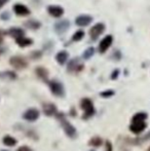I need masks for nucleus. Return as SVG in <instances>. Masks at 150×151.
<instances>
[{"instance_id": "7", "label": "nucleus", "mask_w": 150, "mask_h": 151, "mask_svg": "<svg viewBox=\"0 0 150 151\" xmlns=\"http://www.w3.org/2000/svg\"><path fill=\"white\" fill-rule=\"evenodd\" d=\"M112 42H113V37H112V36H111V35L105 36V37L100 41V43H99V47H98L99 48V52H100V54H104V52H106L107 50H108V48L111 46Z\"/></svg>"}, {"instance_id": "20", "label": "nucleus", "mask_w": 150, "mask_h": 151, "mask_svg": "<svg viewBox=\"0 0 150 151\" xmlns=\"http://www.w3.org/2000/svg\"><path fill=\"white\" fill-rule=\"evenodd\" d=\"M40 25L41 24L36 20H29L25 23V26H26L27 28L31 29V30H36V29L40 28Z\"/></svg>"}, {"instance_id": "19", "label": "nucleus", "mask_w": 150, "mask_h": 151, "mask_svg": "<svg viewBox=\"0 0 150 151\" xmlns=\"http://www.w3.org/2000/svg\"><path fill=\"white\" fill-rule=\"evenodd\" d=\"M36 74L40 79L44 80V81H47V77H48V71L43 67H38L36 68Z\"/></svg>"}, {"instance_id": "25", "label": "nucleus", "mask_w": 150, "mask_h": 151, "mask_svg": "<svg viewBox=\"0 0 150 151\" xmlns=\"http://www.w3.org/2000/svg\"><path fill=\"white\" fill-rule=\"evenodd\" d=\"M94 52H95L94 47H88V50H84L82 57H83V59H85V60H88L90 58H92V56L94 55Z\"/></svg>"}, {"instance_id": "29", "label": "nucleus", "mask_w": 150, "mask_h": 151, "mask_svg": "<svg viewBox=\"0 0 150 151\" xmlns=\"http://www.w3.org/2000/svg\"><path fill=\"white\" fill-rule=\"evenodd\" d=\"M118 74H119V70H118V69L114 70L112 75H111V78H112V79H116V78L118 77Z\"/></svg>"}, {"instance_id": "2", "label": "nucleus", "mask_w": 150, "mask_h": 151, "mask_svg": "<svg viewBox=\"0 0 150 151\" xmlns=\"http://www.w3.org/2000/svg\"><path fill=\"white\" fill-rule=\"evenodd\" d=\"M80 107L84 111V114L82 116L83 119H88L90 117H92L95 114V107L94 103L90 99L88 98H83V99L80 101Z\"/></svg>"}, {"instance_id": "4", "label": "nucleus", "mask_w": 150, "mask_h": 151, "mask_svg": "<svg viewBox=\"0 0 150 151\" xmlns=\"http://www.w3.org/2000/svg\"><path fill=\"white\" fill-rule=\"evenodd\" d=\"M147 127L146 121L143 120H132L130 125V131L135 135H140L145 131V129Z\"/></svg>"}, {"instance_id": "14", "label": "nucleus", "mask_w": 150, "mask_h": 151, "mask_svg": "<svg viewBox=\"0 0 150 151\" xmlns=\"http://www.w3.org/2000/svg\"><path fill=\"white\" fill-rule=\"evenodd\" d=\"M68 28H69L68 21H61L59 23H56V25H55V30L59 34L64 33L66 30H68Z\"/></svg>"}, {"instance_id": "31", "label": "nucleus", "mask_w": 150, "mask_h": 151, "mask_svg": "<svg viewBox=\"0 0 150 151\" xmlns=\"http://www.w3.org/2000/svg\"><path fill=\"white\" fill-rule=\"evenodd\" d=\"M8 0H0V8H2L6 3H7Z\"/></svg>"}, {"instance_id": "27", "label": "nucleus", "mask_w": 150, "mask_h": 151, "mask_svg": "<svg viewBox=\"0 0 150 151\" xmlns=\"http://www.w3.org/2000/svg\"><path fill=\"white\" fill-rule=\"evenodd\" d=\"M113 148H112V144H111L110 141H106L105 143V151H112Z\"/></svg>"}, {"instance_id": "5", "label": "nucleus", "mask_w": 150, "mask_h": 151, "mask_svg": "<svg viewBox=\"0 0 150 151\" xmlns=\"http://www.w3.org/2000/svg\"><path fill=\"white\" fill-rule=\"evenodd\" d=\"M9 64L12 67L18 70H22L28 67V62L26 61V59H24L23 57H20V56L11 57L9 60Z\"/></svg>"}, {"instance_id": "17", "label": "nucleus", "mask_w": 150, "mask_h": 151, "mask_svg": "<svg viewBox=\"0 0 150 151\" xmlns=\"http://www.w3.org/2000/svg\"><path fill=\"white\" fill-rule=\"evenodd\" d=\"M2 142H3L4 145L7 146V147H14V146H16L17 143H18L16 138L11 137V136H9V135L4 136L3 139H2Z\"/></svg>"}, {"instance_id": "28", "label": "nucleus", "mask_w": 150, "mask_h": 151, "mask_svg": "<svg viewBox=\"0 0 150 151\" xmlns=\"http://www.w3.org/2000/svg\"><path fill=\"white\" fill-rule=\"evenodd\" d=\"M17 151H33V150L30 147H28V146H21L20 148H18Z\"/></svg>"}, {"instance_id": "22", "label": "nucleus", "mask_w": 150, "mask_h": 151, "mask_svg": "<svg viewBox=\"0 0 150 151\" xmlns=\"http://www.w3.org/2000/svg\"><path fill=\"white\" fill-rule=\"evenodd\" d=\"M0 77L2 78H6V79H16L17 78V75L14 72L12 71H5L3 73H0Z\"/></svg>"}, {"instance_id": "23", "label": "nucleus", "mask_w": 150, "mask_h": 151, "mask_svg": "<svg viewBox=\"0 0 150 151\" xmlns=\"http://www.w3.org/2000/svg\"><path fill=\"white\" fill-rule=\"evenodd\" d=\"M147 119V114L145 112H138L133 116L132 120H143L145 121Z\"/></svg>"}, {"instance_id": "11", "label": "nucleus", "mask_w": 150, "mask_h": 151, "mask_svg": "<svg viewBox=\"0 0 150 151\" xmlns=\"http://www.w3.org/2000/svg\"><path fill=\"white\" fill-rule=\"evenodd\" d=\"M47 12L54 18H61L64 14V9H63L62 6L50 5L47 6Z\"/></svg>"}, {"instance_id": "21", "label": "nucleus", "mask_w": 150, "mask_h": 151, "mask_svg": "<svg viewBox=\"0 0 150 151\" xmlns=\"http://www.w3.org/2000/svg\"><path fill=\"white\" fill-rule=\"evenodd\" d=\"M88 144H90V146H93V147H100L103 144V140H102V138H100V137H93L92 139L90 140Z\"/></svg>"}, {"instance_id": "13", "label": "nucleus", "mask_w": 150, "mask_h": 151, "mask_svg": "<svg viewBox=\"0 0 150 151\" xmlns=\"http://www.w3.org/2000/svg\"><path fill=\"white\" fill-rule=\"evenodd\" d=\"M42 110L43 113L46 116H52L55 114H57V107L55 104L52 103H45L42 105Z\"/></svg>"}, {"instance_id": "16", "label": "nucleus", "mask_w": 150, "mask_h": 151, "mask_svg": "<svg viewBox=\"0 0 150 151\" xmlns=\"http://www.w3.org/2000/svg\"><path fill=\"white\" fill-rule=\"evenodd\" d=\"M69 54L65 50H62V52H59L58 54L56 55V60L60 65H64L65 63L68 60Z\"/></svg>"}, {"instance_id": "6", "label": "nucleus", "mask_w": 150, "mask_h": 151, "mask_svg": "<svg viewBox=\"0 0 150 151\" xmlns=\"http://www.w3.org/2000/svg\"><path fill=\"white\" fill-rule=\"evenodd\" d=\"M67 69L70 73H79L82 70L84 69V65L80 62L79 59H73L69 62L68 66H67Z\"/></svg>"}, {"instance_id": "24", "label": "nucleus", "mask_w": 150, "mask_h": 151, "mask_svg": "<svg viewBox=\"0 0 150 151\" xmlns=\"http://www.w3.org/2000/svg\"><path fill=\"white\" fill-rule=\"evenodd\" d=\"M83 37H84V32L82 30H78L73 34L72 40L73 41H79V40H81Z\"/></svg>"}, {"instance_id": "32", "label": "nucleus", "mask_w": 150, "mask_h": 151, "mask_svg": "<svg viewBox=\"0 0 150 151\" xmlns=\"http://www.w3.org/2000/svg\"><path fill=\"white\" fill-rule=\"evenodd\" d=\"M3 37H4V33L0 30V45H1L2 42H3Z\"/></svg>"}, {"instance_id": "12", "label": "nucleus", "mask_w": 150, "mask_h": 151, "mask_svg": "<svg viewBox=\"0 0 150 151\" xmlns=\"http://www.w3.org/2000/svg\"><path fill=\"white\" fill-rule=\"evenodd\" d=\"M93 21V18L90 16H88V14H81V16L77 17L75 20V23L77 26L80 27H85L88 25H90Z\"/></svg>"}, {"instance_id": "10", "label": "nucleus", "mask_w": 150, "mask_h": 151, "mask_svg": "<svg viewBox=\"0 0 150 151\" xmlns=\"http://www.w3.org/2000/svg\"><path fill=\"white\" fill-rule=\"evenodd\" d=\"M40 113L39 111H38L37 109H35V108H31V109H28L26 112H24V114H23V118L28 121H35L36 119H38V117H39Z\"/></svg>"}, {"instance_id": "8", "label": "nucleus", "mask_w": 150, "mask_h": 151, "mask_svg": "<svg viewBox=\"0 0 150 151\" xmlns=\"http://www.w3.org/2000/svg\"><path fill=\"white\" fill-rule=\"evenodd\" d=\"M105 31V25L103 23H98L95 26H93L90 30V36L93 40H96L99 36Z\"/></svg>"}, {"instance_id": "3", "label": "nucleus", "mask_w": 150, "mask_h": 151, "mask_svg": "<svg viewBox=\"0 0 150 151\" xmlns=\"http://www.w3.org/2000/svg\"><path fill=\"white\" fill-rule=\"evenodd\" d=\"M48 86H50V91L57 97H64L65 95V88L63 84L58 80H50L48 81Z\"/></svg>"}, {"instance_id": "1", "label": "nucleus", "mask_w": 150, "mask_h": 151, "mask_svg": "<svg viewBox=\"0 0 150 151\" xmlns=\"http://www.w3.org/2000/svg\"><path fill=\"white\" fill-rule=\"evenodd\" d=\"M57 117H58V119L60 120L61 124H62L63 129H64L65 134H66L69 138H71V139L75 138L76 137V129L66 119V118H65L64 114L63 113H57Z\"/></svg>"}, {"instance_id": "15", "label": "nucleus", "mask_w": 150, "mask_h": 151, "mask_svg": "<svg viewBox=\"0 0 150 151\" xmlns=\"http://www.w3.org/2000/svg\"><path fill=\"white\" fill-rule=\"evenodd\" d=\"M8 34H9L11 37L18 39V38H20V37H23L25 33L23 29L18 28V27H14V28H10L9 30H8Z\"/></svg>"}, {"instance_id": "30", "label": "nucleus", "mask_w": 150, "mask_h": 151, "mask_svg": "<svg viewBox=\"0 0 150 151\" xmlns=\"http://www.w3.org/2000/svg\"><path fill=\"white\" fill-rule=\"evenodd\" d=\"M31 56L33 57L32 59H39L40 56H41V54H40L39 52H32V54H31Z\"/></svg>"}, {"instance_id": "9", "label": "nucleus", "mask_w": 150, "mask_h": 151, "mask_svg": "<svg viewBox=\"0 0 150 151\" xmlns=\"http://www.w3.org/2000/svg\"><path fill=\"white\" fill-rule=\"evenodd\" d=\"M14 12L17 16H20V17H25V16H29V14H30V9H29L26 5H24V4H22V3L14 4Z\"/></svg>"}, {"instance_id": "26", "label": "nucleus", "mask_w": 150, "mask_h": 151, "mask_svg": "<svg viewBox=\"0 0 150 151\" xmlns=\"http://www.w3.org/2000/svg\"><path fill=\"white\" fill-rule=\"evenodd\" d=\"M114 95V91L109 90V91H103V93H101V96L104 98H109V97H112V96Z\"/></svg>"}, {"instance_id": "34", "label": "nucleus", "mask_w": 150, "mask_h": 151, "mask_svg": "<svg viewBox=\"0 0 150 151\" xmlns=\"http://www.w3.org/2000/svg\"><path fill=\"white\" fill-rule=\"evenodd\" d=\"M90 151H96V150H90Z\"/></svg>"}, {"instance_id": "33", "label": "nucleus", "mask_w": 150, "mask_h": 151, "mask_svg": "<svg viewBox=\"0 0 150 151\" xmlns=\"http://www.w3.org/2000/svg\"><path fill=\"white\" fill-rule=\"evenodd\" d=\"M147 151H150V147L148 148V149H147Z\"/></svg>"}, {"instance_id": "18", "label": "nucleus", "mask_w": 150, "mask_h": 151, "mask_svg": "<svg viewBox=\"0 0 150 151\" xmlns=\"http://www.w3.org/2000/svg\"><path fill=\"white\" fill-rule=\"evenodd\" d=\"M16 42L21 47H26V46H29L32 44V39L23 36V37H20V38H18V39H16Z\"/></svg>"}]
</instances>
